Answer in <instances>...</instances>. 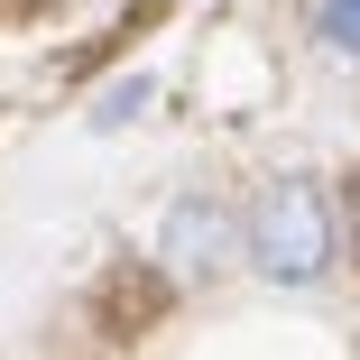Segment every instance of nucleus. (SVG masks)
I'll return each mask as SVG.
<instances>
[{
	"label": "nucleus",
	"instance_id": "obj_1",
	"mask_svg": "<svg viewBox=\"0 0 360 360\" xmlns=\"http://www.w3.org/2000/svg\"><path fill=\"white\" fill-rule=\"evenodd\" d=\"M240 240H250V268L268 286H323L333 277V203H323V185L314 176H268Z\"/></svg>",
	"mask_w": 360,
	"mask_h": 360
},
{
	"label": "nucleus",
	"instance_id": "obj_2",
	"mask_svg": "<svg viewBox=\"0 0 360 360\" xmlns=\"http://www.w3.org/2000/svg\"><path fill=\"white\" fill-rule=\"evenodd\" d=\"M231 250H240V222H231V212L212 203V194H185L167 222H158V259H167L176 277H212Z\"/></svg>",
	"mask_w": 360,
	"mask_h": 360
},
{
	"label": "nucleus",
	"instance_id": "obj_3",
	"mask_svg": "<svg viewBox=\"0 0 360 360\" xmlns=\"http://www.w3.org/2000/svg\"><path fill=\"white\" fill-rule=\"evenodd\" d=\"M314 46L360 65V0H314Z\"/></svg>",
	"mask_w": 360,
	"mask_h": 360
},
{
	"label": "nucleus",
	"instance_id": "obj_4",
	"mask_svg": "<svg viewBox=\"0 0 360 360\" xmlns=\"http://www.w3.org/2000/svg\"><path fill=\"white\" fill-rule=\"evenodd\" d=\"M148 93H158L148 75H129V84H111V93L93 102V129H120V120H139V102H148Z\"/></svg>",
	"mask_w": 360,
	"mask_h": 360
}]
</instances>
